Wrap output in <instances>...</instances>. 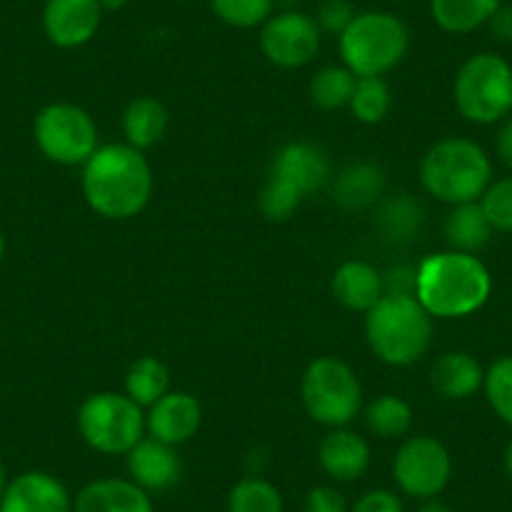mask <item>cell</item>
<instances>
[{
	"instance_id": "6da1fadb",
	"label": "cell",
	"mask_w": 512,
	"mask_h": 512,
	"mask_svg": "<svg viewBox=\"0 0 512 512\" xmlns=\"http://www.w3.org/2000/svg\"><path fill=\"white\" fill-rule=\"evenodd\" d=\"M81 189L86 204L108 221L139 216L154 196V171L144 151L128 144L98 146L83 164Z\"/></svg>"
},
{
	"instance_id": "7a4b0ae2",
	"label": "cell",
	"mask_w": 512,
	"mask_h": 512,
	"mask_svg": "<svg viewBox=\"0 0 512 512\" xmlns=\"http://www.w3.org/2000/svg\"><path fill=\"white\" fill-rule=\"evenodd\" d=\"M492 294L490 269L477 254L440 251L417 267L415 297L432 319H462L480 312Z\"/></svg>"
},
{
	"instance_id": "3957f363",
	"label": "cell",
	"mask_w": 512,
	"mask_h": 512,
	"mask_svg": "<svg viewBox=\"0 0 512 512\" xmlns=\"http://www.w3.org/2000/svg\"><path fill=\"white\" fill-rule=\"evenodd\" d=\"M430 312L412 294H384L364 314L367 344L379 362L390 367H410L420 362L432 344Z\"/></svg>"
},
{
	"instance_id": "277c9868",
	"label": "cell",
	"mask_w": 512,
	"mask_h": 512,
	"mask_svg": "<svg viewBox=\"0 0 512 512\" xmlns=\"http://www.w3.org/2000/svg\"><path fill=\"white\" fill-rule=\"evenodd\" d=\"M420 184L442 204L480 201L492 184V161L477 141L447 136L422 156Z\"/></svg>"
},
{
	"instance_id": "5b68a950",
	"label": "cell",
	"mask_w": 512,
	"mask_h": 512,
	"mask_svg": "<svg viewBox=\"0 0 512 512\" xmlns=\"http://www.w3.org/2000/svg\"><path fill=\"white\" fill-rule=\"evenodd\" d=\"M410 51V28L387 11H362L339 36L342 66L357 78L382 76L395 71Z\"/></svg>"
},
{
	"instance_id": "8992f818",
	"label": "cell",
	"mask_w": 512,
	"mask_h": 512,
	"mask_svg": "<svg viewBox=\"0 0 512 512\" xmlns=\"http://www.w3.org/2000/svg\"><path fill=\"white\" fill-rule=\"evenodd\" d=\"M78 432L91 450L123 455L146 437V410L126 392H96L78 407Z\"/></svg>"
},
{
	"instance_id": "52a82bcc",
	"label": "cell",
	"mask_w": 512,
	"mask_h": 512,
	"mask_svg": "<svg viewBox=\"0 0 512 512\" xmlns=\"http://www.w3.org/2000/svg\"><path fill=\"white\" fill-rule=\"evenodd\" d=\"M452 96L465 121L477 126L505 121L512 108V66L497 53H475L457 71Z\"/></svg>"
},
{
	"instance_id": "ba28073f",
	"label": "cell",
	"mask_w": 512,
	"mask_h": 512,
	"mask_svg": "<svg viewBox=\"0 0 512 512\" xmlns=\"http://www.w3.org/2000/svg\"><path fill=\"white\" fill-rule=\"evenodd\" d=\"M302 402L317 425L349 427L362 412V382L344 359L317 357L302 374Z\"/></svg>"
},
{
	"instance_id": "9c48e42d",
	"label": "cell",
	"mask_w": 512,
	"mask_h": 512,
	"mask_svg": "<svg viewBox=\"0 0 512 512\" xmlns=\"http://www.w3.org/2000/svg\"><path fill=\"white\" fill-rule=\"evenodd\" d=\"M33 139L53 164L83 166L98 151V126L83 106L56 101L38 111Z\"/></svg>"
},
{
	"instance_id": "30bf717a",
	"label": "cell",
	"mask_w": 512,
	"mask_h": 512,
	"mask_svg": "<svg viewBox=\"0 0 512 512\" xmlns=\"http://www.w3.org/2000/svg\"><path fill=\"white\" fill-rule=\"evenodd\" d=\"M392 477L402 495L420 502L440 497L452 477L450 450L432 435L405 437L392 460Z\"/></svg>"
},
{
	"instance_id": "8fae6325",
	"label": "cell",
	"mask_w": 512,
	"mask_h": 512,
	"mask_svg": "<svg viewBox=\"0 0 512 512\" xmlns=\"http://www.w3.org/2000/svg\"><path fill=\"white\" fill-rule=\"evenodd\" d=\"M259 46L272 66L294 71L317 58L319 48H322V31H319L314 16H307L302 11H282L274 13L262 26Z\"/></svg>"
},
{
	"instance_id": "7c38bea8",
	"label": "cell",
	"mask_w": 512,
	"mask_h": 512,
	"mask_svg": "<svg viewBox=\"0 0 512 512\" xmlns=\"http://www.w3.org/2000/svg\"><path fill=\"white\" fill-rule=\"evenodd\" d=\"M103 11L98 0H46L41 26L48 41L63 51H73L96 38Z\"/></svg>"
},
{
	"instance_id": "4fadbf2b",
	"label": "cell",
	"mask_w": 512,
	"mask_h": 512,
	"mask_svg": "<svg viewBox=\"0 0 512 512\" xmlns=\"http://www.w3.org/2000/svg\"><path fill=\"white\" fill-rule=\"evenodd\" d=\"M0 512H73V495L46 470H28L8 480Z\"/></svg>"
},
{
	"instance_id": "5bb4252c",
	"label": "cell",
	"mask_w": 512,
	"mask_h": 512,
	"mask_svg": "<svg viewBox=\"0 0 512 512\" xmlns=\"http://www.w3.org/2000/svg\"><path fill=\"white\" fill-rule=\"evenodd\" d=\"M126 470L128 480L136 482L141 490H146L149 495H159V492L179 485L184 465H181V455L174 445H166V442L146 435L126 455Z\"/></svg>"
},
{
	"instance_id": "9a60e30c",
	"label": "cell",
	"mask_w": 512,
	"mask_h": 512,
	"mask_svg": "<svg viewBox=\"0 0 512 512\" xmlns=\"http://www.w3.org/2000/svg\"><path fill=\"white\" fill-rule=\"evenodd\" d=\"M269 176L287 181L307 199L329 184L332 164H329V156L322 146L309 144V141H292L277 151Z\"/></svg>"
},
{
	"instance_id": "2e32d148",
	"label": "cell",
	"mask_w": 512,
	"mask_h": 512,
	"mask_svg": "<svg viewBox=\"0 0 512 512\" xmlns=\"http://www.w3.org/2000/svg\"><path fill=\"white\" fill-rule=\"evenodd\" d=\"M201 422H204V410L191 392L171 390L146 410V432L174 447L196 437Z\"/></svg>"
},
{
	"instance_id": "e0dca14e",
	"label": "cell",
	"mask_w": 512,
	"mask_h": 512,
	"mask_svg": "<svg viewBox=\"0 0 512 512\" xmlns=\"http://www.w3.org/2000/svg\"><path fill=\"white\" fill-rule=\"evenodd\" d=\"M319 467L334 482H357L372 462L369 442L349 427H332L317 450Z\"/></svg>"
},
{
	"instance_id": "ac0fdd59",
	"label": "cell",
	"mask_w": 512,
	"mask_h": 512,
	"mask_svg": "<svg viewBox=\"0 0 512 512\" xmlns=\"http://www.w3.org/2000/svg\"><path fill=\"white\" fill-rule=\"evenodd\" d=\"M73 512H156L154 497L128 477H98L73 497Z\"/></svg>"
},
{
	"instance_id": "d6986e66",
	"label": "cell",
	"mask_w": 512,
	"mask_h": 512,
	"mask_svg": "<svg viewBox=\"0 0 512 512\" xmlns=\"http://www.w3.org/2000/svg\"><path fill=\"white\" fill-rule=\"evenodd\" d=\"M332 294L349 312L367 314L384 297V279L369 262L349 259L334 272Z\"/></svg>"
},
{
	"instance_id": "ffe728a7",
	"label": "cell",
	"mask_w": 512,
	"mask_h": 512,
	"mask_svg": "<svg viewBox=\"0 0 512 512\" xmlns=\"http://www.w3.org/2000/svg\"><path fill=\"white\" fill-rule=\"evenodd\" d=\"M430 384L445 400H470L485 384V369L470 352H445L432 364Z\"/></svg>"
},
{
	"instance_id": "44dd1931",
	"label": "cell",
	"mask_w": 512,
	"mask_h": 512,
	"mask_svg": "<svg viewBox=\"0 0 512 512\" xmlns=\"http://www.w3.org/2000/svg\"><path fill=\"white\" fill-rule=\"evenodd\" d=\"M121 128L128 146L146 151L164 141L166 131H169V111L159 98L139 96L123 108Z\"/></svg>"
},
{
	"instance_id": "7402d4cb",
	"label": "cell",
	"mask_w": 512,
	"mask_h": 512,
	"mask_svg": "<svg viewBox=\"0 0 512 512\" xmlns=\"http://www.w3.org/2000/svg\"><path fill=\"white\" fill-rule=\"evenodd\" d=\"M334 201L344 211H364L377 204L384 194V171L369 161L344 166L332 184Z\"/></svg>"
},
{
	"instance_id": "603a6c76",
	"label": "cell",
	"mask_w": 512,
	"mask_h": 512,
	"mask_svg": "<svg viewBox=\"0 0 512 512\" xmlns=\"http://www.w3.org/2000/svg\"><path fill=\"white\" fill-rule=\"evenodd\" d=\"M502 0H430V16L440 31L467 36L487 26Z\"/></svg>"
},
{
	"instance_id": "cb8c5ba5",
	"label": "cell",
	"mask_w": 512,
	"mask_h": 512,
	"mask_svg": "<svg viewBox=\"0 0 512 512\" xmlns=\"http://www.w3.org/2000/svg\"><path fill=\"white\" fill-rule=\"evenodd\" d=\"M492 226L482 211L480 201L470 204H457L445 219V239L452 251H465V254H477L490 244Z\"/></svg>"
},
{
	"instance_id": "d4e9b609",
	"label": "cell",
	"mask_w": 512,
	"mask_h": 512,
	"mask_svg": "<svg viewBox=\"0 0 512 512\" xmlns=\"http://www.w3.org/2000/svg\"><path fill=\"white\" fill-rule=\"evenodd\" d=\"M364 425L379 440H405L415 425V412L402 397L382 395L364 407Z\"/></svg>"
},
{
	"instance_id": "484cf974",
	"label": "cell",
	"mask_w": 512,
	"mask_h": 512,
	"mask_svg": "<svg viewBox=\"0 0 512 512\" xmlns=\"http://www.w3.org/2000/svg\"><path fill=\"white\" fill-rule=\"evenodd\" d=\"M123 392H126L136 405L149 410V407L156 405L166 392H171L169 367L156 357H139L131 367H128L126 377H123Z\"/></svg>"
},
{
	"instance_id": "4316f807",
	"label": "cell",
	"mask_w": 512,
	"mask_h": 512,
	"mask_svg": "<svg viewBox=\"0 0 512 512\" xmlns=\"http://www.w3.org/2000/svg\"><path fill=\"white\" fill-rule=\"evenodd\" d=\"M226 512H284V495L267 477L249 475L229 490Z\"/></svg>"
},
{
	"instance_id": "83f0119b",
	"label": "cell",
	"mask_w": 512,
	"mask_h": 512,
	"mask_svg": "<svg viewBox=\"0 0 512 512\" xmlns=\"http://www.w3.org/2000/svg\"><path fill=\"white\" fill-rule=\"evenodd\" d=\"M357 76L347 66H324L309 81V98L322 111L347 108L352 101Z\"/></svg>"
},
{
	"instance_id": "f1b7e54d",
	"label": "cell",
	"mask_w": 512,
	"mask_h": 512,
	"mask_svg": "<svg viewBox=\"0 0 512 512\" xmlns=\"http://www.w3.org/2000/svg\"><path fill=\"white\" fill-rule=\"evenodd\" d=\"M422 206L410 194L384 201L377 211V226L390 241H410L422 226Z\"/></svg>"
},
{
	"instance_id": "f546056e",
	"label": "cell",
	"mask_w": 512,
	"mask_h": 512,
	"mask_svg": "<svg viewBox=\"0 0 512 512\" xmlns=\"http://www.w3.org/2000/svg\"><path fill=\"white\" fill-rule=\"evenodd\" d=\"M347 108L357 121L369 123V126L384 121L392 108L390 86H387L382 76L357 78V86H354L352 101H349Z\"/></svg>"
},
{
	"instance_id": "4dcf8cb0",
	"label": "cell",
	"mask_w": 512,
	"mask_h": 512,
	"mask_svg": "<svg viewBox=\"0 0 512 512\" xmlns=\"http://www.w3.org/2000/svg\"><path fill=\"white\" fill-rule=\"evenodd\" d=\"M209 8L231 28H262L274 16V0H209Z\"/></svg>"
},
{
	"instance_id": "1f68e13d",
	"label": "cell",
	"mask_w": 512,
	"mask_h": 512,
	"mask_svg": "<svg viewBox=\"0 0 512 512\" xmlns=\"http://www.w3.org/2000/svg\"><path fill=\"white\" fill-rule=\"evenodd\" d=\"M485 395L495 415L512 425V354L500 357L485 372Z\"/></svg>"
},
{
	"instance_id": "d6a6232c",
	"label": "cell",
	"mask_w": 512,
	"mask_h": 512,
	"mask_svg": "<svg viewBox=\"0 0 512 512\" xmlns=\"http://www.w3.org/2000/svg\"><path fill=\"white\" fill-rule=\"evenodd\" d=\"M302 201L304 196L294 186L277 179V176H269L267 184L262 186V194H259V211L269 221H287L302 206Z\"/></svg>"
},
{
	"instance_id": "836d02e7",
	"label": "cell",
	"mask_w": 512,
	"mask_h": 512,
	"mask_svg": "<svg viewBox=\"0 0 512 512\" xmlns=\"http://www.w3.org/2000/svg\"><path fill=\"white\" fill-rule=\"evenodd\" d=\"M482 211L495 231L512 234V176L492 181L480 199Z\"/></svg>"
},
{
	"instance_id": "e575fe53",
	"label": "cell",
	"mask_w": 512,
	"mask_h": 512,
	"mask_svg": "<svg viewBox=\"0 0 512 512\" xmlns=\"http://www.w3.org/2000/svg\"><path fill=\"white\" fill-rule=\"evenodd\" d=\"M354 8L349 0H322L317 8V16H314V21H317L319 31L322 33H329V36H342L344 31L349 28V23L354 21Z\"/></svg>"
},
{
	"instance_id": "d590c367",
	"label": "cell",
	"mask_w": 512,
	"mask_h": 512,
	"mask_svg": "<svg viewBox=\"0 0 512 512\" xmlns=\"http://www.w3.org/2000/svg\"><path fill=\"white\" fill-rule=\"evenodd\" d=\"M349 512H405V502L395 490L374 487L349 505Z\"/></svg>"
},
{
	"instance_id": "8d00e7d4",
	"label": "cell",
	"mask_w": 512,
	"mask_h": 512,
	"mask_svg": "<svg viewBox=\"0 0 512 512\" xmlns=\"http://www.w3.org/2000/svg\"><path fill=\"white\" fill-rule=\"evenodd\" d=\"M304 512H349L342 492L332 485H317L304 495Z\"/></svg>"
},
{
	"instance_id": "74e56055",
	"label": "cell",
	"mask_w": 512,
	"mask_h": 512,
	"mask_svg": "<svg viewBox=\"0 0 512 512\" xmlns=\"http://www.w3.org/2000/svg\"><path fill=\"white\" fill-rule=\"evenodd\" d=\"M384 294H412L415 297L417 267H392L390 272L382 274Z\"/></svg>"
},
{
	"instance_id": "f35d334b",
	"label": "cell",
	"mask_w": 512,
	"mask_h": 512,
	"mask_svg": "<svg viewBox=\"0 0 512 512\" xmlns=\"http://www.w3.org/2000/svg\"><path fill=\"white\" fill-rule=\"evenodd\" d=\"M487 26H490V33L495 41L505 43V46H512V3H507V6L502 3Z\"/></svg>"
},
{
	"instance_id": "ab89813d",
	"label": "cell",
	"mask_w": 512,
	"mask_h": 512,
	"mask_svg": "<svg viewBox=\"0 0 512 512\" xmlns=\"http://www.w3.org/2000/svg\"><path fill=\"white\" fill-rule=\"evenodd\" d=\"M495 154L505 169L512 171V118L502 121L500 131L495 136Z\"/></svg>"
},
{
	"instance_id": "60d3db41",
	"label": "cell",
	"mask_w": 512,
	"mask_h": 512,
	"mask_svg": "<svg viewBox=\"0 0 512 512\" xmlns=\"http://www.w3.org/2000/svg\"><path fill=\"white\" fill-rule=\"evenodd\" d=\"M415 512H452V507L447 502H442L440 497H432V500H422Z\"/></svg>"
},
{
	"instance_id": "b9f144b4",
	"label": "cell",
	"mask_w": 512,
	"mask_h": 512,
	"mask_svg": "<svg viewBox=\"0 0 512 512\" xmlns=\"http://www.w3.org/2000/svg\"><path fill=\"white\" fill-rule=\"evenodd\" d=\"M131 0H98V6H101L103 13H118L128 6Z\"/></svg>"
},
{
	"instance_id": "7bdbcfd3",
	"label": "cell",
	"mask_w": 512,
	"mask_h": 512,
	"mask_svg": "<svg viewBox=\"0 0 512 512\" xmlns=\"http://www.w3.org/2000/svg\"><path fill=\"white\" fill-rule=\"evenodd\" d=\"M505 472H507V477L512 480V440L507 442V450H505Z\"/></svg>"
},
{
	"instance_id": "ee69618b",
	"label": "cell",
	"mask_w": 512,
	"mask_h": 512,
	"mask_svg": "<svg viewBox=\"0 0 512 512\" xmlns=\"http://www.w3.org/2000/svg\"><path fill=\"white\" fill-rule=\"evenodd\" d=\"M6 487H8L6 465H3V460H0V497H3V492H6Z\"/></svg>"
},
{
	"instance_id": "f6af8a7d",
	"label": "cell",
	"mask_w": 512,
	"mask_h": 512,
	"mask_svg": "<svg viewBox=\"0 0 512 512\" xmlns=\"http://www.w3.org/2000/svg\"><path fill=\"white\" fill-rule=\"evenodd\" d=\"M3 256H6V236L0 231V262H3Z\"/></svg>"
},
{
	"instance_id": "bcb514c9",
	"label": "cell",
	"mask_w": 512,
	"mask_h": 512,
	"mask_svg": "<svg viewBox=\"0 0 512 512\" xmlns=\"http://www.w3.org/2000/svg\"><path fill=\"white\" fill-rule=\"evenodd\" d=\"M181 3H189V0H181Z\"/></svg>"
},
{
	"instance_id": "7dc6e473",
	"label": "cell",
	"mask_w": 512,
	"mask_h": 512,
	"mask_svg": "<svg viewBox=\"0 0 512 512\" xmlns=\"http://www.w3.org/2000/svg\"><path fill=\"white\" fill-rule=\"evenodd\" d=\"M510 113H512V108H510Z\"/></svg>"
}]
</instances>
